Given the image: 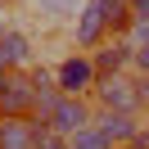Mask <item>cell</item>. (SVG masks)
Segmentation results:
<instances>
[{
    "label": "cell",
    "mask_w": 149,
    "mask_h": 149,
    "mask_svg": "<svg viewBox=\"0 0 149 149\" xmlns=\"http://www.w3.org/2000/svg\"><path fill=\"white\" fill-rule=\"evenodd\" d=\"M91 104L100 113H145L140 109V95H136V72H113V77H100L91 91Z\"/></svg>",
    "instance_id": "1"
},
{
    "label": "cell",
    "mask_w": 149,
    "mask_h": 149,
    "mask_svg": "<svg viewBox=\"0 0 149 149\" xmlns=\"http://www.w3.org/2000/svg\"><path fill=\"white\" fill-rule=\"evenodd\" d=\"M36 122H45L54 136H77L81 127H91L95 122V104H91V95H59V104L45 113V118H36Z\"/></svg>",
    "instance_id": "2"
},
{
    "label": "cell",
    "mask_w": 149,
    "mask_h": 149,
    "mask_svg": "<svg viewBox=\"0 0 149 149\" xmlns=\"http://www.w3.org/2000/svg\"><path fill=\"white\" fill-rule=\"evenodd\" d=\"M54 81L63 95H91L95 81H100V72H95V59L81 54V50H72V54H63L54 63Z\"/></svg>",
    "instance_id": "3"
},
{
    "label": "cell",
    "mask_w": 149,
    "mask_h": 149,
    "mask_svg": "<svg viewBox=\"0 0 149 149\" xmlns=\"http://www.w3.org/2000/svg\"><path fill=\"white\" fill-rule=\"evenodd\" d=\"M0 63L9 68V72H32L36 68V36L9 23L5 36H0Z\"/></svg>",
    "instance_id": "4"
},
{
    "label": "cell",
    "mask_w": 149,
    "mask_h": 149,
    "mask_svg": "<svg viewBox=\"0 0 149 149\" xmlns=\"http://www.w3.org/2000/svg\"><path fill=\"white\" fill-rule=\"evenodd\" d=\"M32 113H36V86H32V72H14L9 86L0 91V122L32 118Z\"/></svg>",
    "instance_id": "5"
},
{
    "label": "cell",
    "mask_w": 149,
    "mask_h": 149,
    "mask_svg": "<svg viewBox=\"0 0 149 149\" xmlns=\"http://www.w3.org/2000/svg\"><path fill=\"white\" fill-rule=\"evenodd\" d=\"M68 41H72V50H81V54H95V50L109 41V23L100 18L95 5H81V14L68 23Z\"/></svg>",
    "instance_id": "6"
},
{
    "label": "cell",
    "mask_w": 149,
    "mask_h": 149,
    "mask_svg": "<svg viewBox=\"0 0 149 149\" xmlns=\"http://www.w3.org/2000/svg\"><path fill=\"white\" fill-rule=\"evenodd\" d=\"M91 127L104 136V145H109V149H127L131 140L140 136L145 122H140L136 113H100V109H95V122H91Z\"/></svg>",
    "instance_id": "7"
},
{
    "label": "cell",
    "mask_w": 149,
    "mask_h": 149,
    "mask_svg": "<svg viewBox=\"0 0 149 149\" xmlns=\"http://www.w3.org/2000/svg\"><path fill=\"white\" fill-rule=\"evenodd\" d=\"M91 59H95V72H100V77H113V72H131L136 50H131V41H127V36H109Z\"/></svg>",
    "instance_id": "8"
},
{
    "label": "cell",
    "mask_w": 149,
    "mask_h": 149,
    "mask_svg": "<svg viewBox=\"0 0 149 149\" xmlns=\"http://www.w3.org/2000/svg\"><path fill=\"white\" fill-rule=\"evenodd\" d=\"M0 149H36V118L0 122Z\"/></svg>",
    "instance_id": "9"
},
{
    "label": "cell",
    "mask_w": 149,
    "mask_h": 149,
    "mask_svg": "<svg viewBox=\"0 0 149 149\" xmlns=\"http://www.w3.org/2000/svg\"><path fill=\"white\" fill-rule=\"evenodd\" d=\"M86 5L100 9V18L109 23V36H122L131 27V0H86Z\"/></svg>",
    "instance_id": "10"
},
{
    "label": "cell",
    "mask_w": 149,
    "mask_h": 149,
    "mask_svg": "<svg viewBox=\"0 0 149 149\" xmlns=\"http://www.w3.org/2000/svg\"><path fill=\"white\" fill-rule=\"evenodd\" d=\"M27 5L41 14V18H50V23H72L86 0H27Z\"/></svg>",
    "instance_id": "11"
},
{
    "label": "cell",
    "mask_w": 149,
    "mask_h": 149,
    "mask_svg": "<svg viewBox=\"0 0 149 149\" xmlns=\"http://www.w3.org/2000/svg\"><path fill=\"white\" fill-rule=\"evenodd\" d=\"M122 36L131 41V50H145L149 45V18H131V27L122 32Z\"/></svg>",
    "instance_id": "12"
},
{
    "label": "cell",
    "mask_w": 149,
    "mask_h": 149,
    "mask_svg": "<svg viewBox=\"0 0 149 149\" xmlns=\"http://www.w3.org/2000/svg\"><path fill=\"white\" fill-rule=\"evenodd\" d=\"M36 149H68V140H63V136H54L45 122H36Z\"/></svg>",
    "instance_id": "13"
},
{
    "label": "cell",
    "mask_w": 149,
    "mask_h": 149,
    "mask_svg": "<svg viewBox=\"0 0 149 149\" xmlns=\"http://www.w3.org/2000/svg\"><path fill=\"white\" fill-rule=\"evenodd\" d=\"M131 72H136V77H149V45H145V50H136V59H131Z\"/></svg>",
    "instance_id": "14"
},
{
    "label": "cell",
    "mask_w": 149,
    "mask_h": 149,
    "mask_svg": "<svg viewBox=\"0 0 149 149\" xmlns=\"http://www.w3.org/2000/svg\"><path fill=\"white\" fill-rule=\"evenodd\" d=\"M131 18H149V0H131Z\"/></svg>",
    "instance_id": "15"
},
{
    "label": "cell",
    "mask_w": 149,
    "mask_h": 149,
    "mask_svg": "<svg viewBox=\"0 0 149 149\" xmlns=\"http://www.w3.org/2000/svg\"><path fill=\"white\" fill-rule=\"evenodd\" d=\"M5 27H9V9L0 5V36H5Z\"/></svg>",
    "instance_id": "16"
},
{
    "label": "cell",
    "mask_w": 149,
    "mask_h": 149,
    "mask_svg": "<svg viewBox=\"0 0 149 149\" xmlns=\"http://www.w3.org/2000/svg\"><path fill=\"white\" fill-rule=\"evenodd\" d=\"M9 77H14V72H9V68H5V63H0V91L9 86Z\"/></svg>",
    "instance_id": "17"
},
{
    "label": "cell",
    "mask_w": 149,
    "mask_h": 149,
    "mask_svg": "<svg viewBox=\"0 0 149 149\" xmlns=\"http://www.w3.org/2000/svg\"><path fill=\"white\" fill-rule=\"evenodd\" d=\"M0 5H5V9H14V5H23V0H0Z\"/></svg>",
    "instance_id": "18"
},
{
    "label": "cell",
    "mask_w": 149,
    "mask_h": 149,
    "mask_svg": "<svg viewBox=\"0 0 149 149\" xmlns=\"http://www.w3.org/2000/svg\"><path fill=\"white\" fill-rule=\"evenodd\" d=\"M127 149H145V145H136V140H131V145H127Z\"/></svg>",
    "instance_id": "19"
},
{
    "label": "cell",
    "mask_w": 149,
    "mask_h": 149,
    "mask_svg": "<svg viewBox=\"0 0 149 149\" xmlns=\"http://www.w3.org/2000/svg\"><path fill=\"white\" fill-rule=\"evenodd\" d=\"M145 113H149V104H145Z\"/></svg>",
    "instance_id": "20"
}]
</instances>
